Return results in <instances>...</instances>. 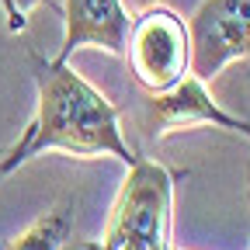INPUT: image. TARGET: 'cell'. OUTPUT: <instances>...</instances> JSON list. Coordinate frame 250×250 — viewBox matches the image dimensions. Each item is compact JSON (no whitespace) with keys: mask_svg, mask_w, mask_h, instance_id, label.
Masks as SVG:
<instances>
[{"mask_svg":"<svg viewBox=\"0 0 250 250\" xmlns=\"http://www.w3.org/2000/svg\"><path fill=\"white\" fill-rule=\"evenodd\" d=\"M66 153L77 160H111L129 167L136 149L122 132V111L70 62L35 56V115L28 118L14 146L0 156V181L45 153Z\"/></svg>","mask_w":250,"mask_h":250,"instance_id":"1","label":"cell"},{"mask_svg":"<svg viewBox=\"0 0 250 250\" xmlns=\"http://www.w3.org/2000/svg\"><path fill=\"white\" fill-rule=\"evenodd\" d=\"M177 170L136 156L108 208L101 236L83 250H174Z\"/></svg>","mask_w":250,"mask_h":250,"instance_id":"2","label":"cell"},{"mask_svg":"<svg viewBox=\"0 0 250 250\" xmlns=\"http://www.w3.org/2000/svg\"><path fill=\"white\" fill-rule=\"evenodd\" d=\"M125 56H129L132 80L143 87V94H164L184 73H191L188 24L164 4L143 7L132 18Z\"/></svg>","mask_w":250,"mask_h":250,"instance_id":"3","label":"cell"},{"mask_svg":"<svg viewBox=\"0 0 250 250\" xmlns=\"http://www.w3.org/2000/svg\"><path fill=\"white\" fill-rule=\"evenodd\" d=\"M223 129L233 136H243L250 143V118H240L233 111H226L212 98V90L205 80H198L195 73H184L170 90L164 94H146L143 111H139V129L160 143L174 132H188V129Z\"/></svg>","mask_w":250,"mask_h":250,"instance_id":"4","label":"cell"},{"mask_svg":"<svg viewBox=\"0 0 250 250\" xmlns=\"http://www.w3.org/2000/svg\"><path fill=\"white\" fill-rule=\"evenodd\" d=\"M188 42L191 73L205 83L250 59V0H202L188 21Z\"/></svg>","mask_w":250,"mask_h":250,"instance_id":"5","label":"cell"},{"mask_svg":"<svg viewBox=\"0 0 250 250\" xmlns=\"http://www.w3.org/2000/svg\"><path fill=\"white\" fill-rule=\"evenodd\" d=\"M62 45L52 59L70 62L80 49H101L108 56H125L132 28V7L125 0H62Z\"/></svg>","mask_w":250,"mask_h":250,"instance_id":"6","label":"cell"},{"mask_svg":"<svg viewBox=\"0 0 250 250\" xmlns=\"http://www.w3.org/2000/svg\"><path fill=\"white\" fill-rule=\"evenodd\" d=\"M73 223H77V195H62L56 205L31 219L7 243V250H62L73 236Z\"/></svg>","mask_w":250,"mask_h":250,"instance_id":"7","label":"cell"},{"mask_svg":"<svg viewBox=\"0 0 250 250\" xmlns=\"http://www.w3.org/2000/svg\"><path fill=\"white\" fill-rule=\"evenodd\" d=\"M35 7H49V11H59L56 0H0V14H4V28L11 35H21L28 28V18Z\"/></svg>","mask_w":250,"mask_h":250,"instance_id":"8","label":"cell"},{"mask_svg":"<svg viewBox=\"0 0 250 250\" xmlns=\"http://www.w3.org/2000/svg\"><path fill=\"white\" fill-rule=\"evenodd\" d=\"M129 7H136V11H143V7H153V4H160V0H125Z\"/></svg>","mask_w":250,"mask_h":250,"instance_id":"9","label":"cell"},{"mask_svg":"<svg viewBox=\"0 0 250 250\" xmlns=\"http://www.w3.org/2000/svg\"><path fill=\"white\" fill-rule=\"evenodd\" d=\"M247 202H250V164H247Z\"/></svg>","mask_w":250,"mask_h":250,"instance_id":"10","label":"cell"},{"mask_svg":"<svg viewBox=\"0 0 250 250\" xmlns=\"http://www.w3.org/2000/svg\"><path fill=\"white\" fill-rule=\"evenodd\" d=\"M174 250H181V247H174Z\"/></svg>","mask_w":250,"mask_h":250,"instance_id":"11","label":"cell"}]
</instances>
